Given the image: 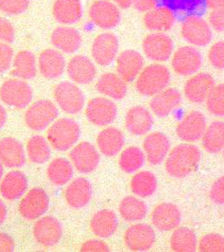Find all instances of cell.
<instances>
[{
	"label": "cell",
	"instance_id": "6da1fadb",
	"mask_svg": "<svg viewBox=\"0 0 224 252\" xmlns=\"http://www.w3.org/2000/svg\"><path fill=\"white\" fill-rule=\"evenodd\" d=\"M201 160V152L191 144H181L167 156L165 169L176 178H183L194 172Z\"/></svg>",
	"mask_w": 224,
	"mask_h": 252
},
{
	"label": "cell",
	"instance_id": "7a4b0ae2",
	"mask_svg": "<svg viewBox=\"0 0 224 252\" xmlns=\"http://www.w3.org/2000/svg\"><path fill=\"white\" fill-rule=\"evenodd\" d=\"M170 70L160 63H152L144 67L136 81V89L140 94L153 97L170 84Z\"/></svg>",
	"mask_w": 224,
	"mask_h": 252
},
{
	"label": "cell",
	"instance_id": "3957f363",
	"mask_svg": "<svg viewBox=\"0 0 224 252\" xmlns=\"http://www.w3.org/2000/svg\"><path fill=\"white\" fill-rule=\"evenodd\" d=\"M80 128L71 119H60L48 129L47 140L57 151L64 152L71 148L80 136Z\"/></svg>",
	"mask_w": 224,
	"mask_h": 252
},
{
	"label": "cell",
	"instance_id": "277c9868",
	"mask_svg": "<svg viewBox=\"0 0 224 252\" xmlns=\"http://www.w3.org/2000/svg\"><path fill=\"white\" fill-rule=\"evenodd\" d=\"M181 33L187 43L195 47L207 46L213 38L210 24L199 15L187 16L181 25Z\"/></svg>",
	"mask_w": 224,
	"mask_h": 252
},
{
	"label": "cell",
	"instance_id": "5b68a950",
	"mask_svg": "<svg viewBox=\"0 0 224 252\" xmlns=\"http://www.w3.org/2000/svg\"><path fill=\"white\" fill-rule=\"evenodd\" d=\"M143 51L147 58L154 63H164L173 55L174 42L164 32H152L143 40Z\"/></svg>",
	"mask_w": 224,
	"mask_h": 252
},
{
	"label": "cell",
	"instance_id": "8992f818",
	"mask_svg": "<svg viewBox=\"0 0 224 252\" xmlns=\"http://www.w3.org/2000/svg\"><path fill=\"white\" fill-rule=\"evenodd\" d=\"M33 97V92L28 83L18 79H9L0 88V99L3 103L16 109H24Z\"/></svg>",
	"mask_w": 224,
	"mask_h": 252
},
{
	"label": "cell",
	"instance_id": "52a82bcc",
	"mask_svg": "<svg viewBox=\"0 0 224 252\" xmlns=\"http://www.w3.org/2000/svg\"><path fill=\"white\" fill-rule=\"evenodd\" d=\"M201 65V52L194 46H181L173 53L171 66L174 72L180 76H192L198 72Z\"/></svg>",
	"mask_w": 224,
	"mask_h": 252
},
{
	"label": "cell",
	"instance_id": "ba28073f",
	"mask_svg": "<svg viewBox=\"0 0 224 252\" xmlns=\"http://www.w3.org/2000/svg\"><path fill=\"white\" fill-rule=\"evenodd\" d=\"M58 116V108L50 100L37 101L27 109L25 121L30 129L40 131L54 121Z\"/></svg>",
	"mask_w": 224,
	"mask_h": 252
},
{
	"label": "cell",
	"instance_id": "9c48e42d",
	"mask_svg": "<svg viewBox=\"0 0 224 252\" xmlns=\"http://www.w3.org/2000/svg\"><path fill=\"white\" fill-rule=\"evenodd\" d=\"M55 100L67 114L76 115L84 105V96L78 86L69 82L58 83L54 89Z\"/></svg>",
	"mask_w": 224,
	"mask_h": 252
},
{
	"label": "cell",
	"instance_id": "30bf717a",
	"mask_svg": "<svg viewBox=\"0 0 224 252\" xmlns=\"http://www.w3.org/2000/svg\"><path fill=\"white\" fill-rule=\"evenodd\" d=\"M207 129L205 115L199 111H191L185 116L176 128V134L181 141L193 143L201 140Z\"/></svg>",
	"mask_w": 224,
	"mask_h": 252
},
{
	"label": "cell",
	"instance_id": "8fae6325",
	"mask_svg": "<svg viewBox=\"0 0 224 252\" xmlns=\"http://www.w3.org/2000/svg\"><path fill=\"white\" fill-rule=\"evenodd\" d=\"M86 117L90 123L97 126H106L115 121L117 107L113 101L106 97L92 98L87 105Z\"/></svg>",
	"mask_w": 224,
	"mask_h": 252
},
{
	"label": "cell",
	"instance_id": "7c38bea8",
	"mask_svg": "<svg viewBox=\"0 0 224 252\" xmlns=\"http://www.w3.org/2000/svg\"><path fill=\"white\" fill-rule=\"evenodd\" d=\"M89 16L93 22L101 29L115 28L121 20V13L115 3L108 0H97L89 9Z\"/></svg>",
	"mask_w": 224,
	"mask_h": 252
},
{
	"label": "cell",
	"instance_id": "4fadbf2b",
	"mask_svg": "<svg viewBox=\"0 0 224 252\" xmlns=\"http://www.w3.org/2000/svg\"><path fill=\"white\" fill-rule=\"evenodd\" d=\"M154 229L147 223H137L129 227L124 235V241L132 252H146L155 243Z\"/></svg>",
	"mask_w": 224,
	"mask_h": 252
},
{
	"label": "cell",
	"instance_id": "5bb4252c",
	"mask_svg": "<svg viewBox=\"0 0 224 252\" xmlns=\"http://www.w3.org/2000/svg\"><path fill=\"white\" fill-rule=\"evenodd\" d=\"M48 206V195L43 189L36 188L29 191L21 200L19 211L24 219L34 220L43 215Z\"/></svg>",
	"mask_w": 224,
	"mask_h": 252
},
{
	"label": "cell",
	"instance_id": "9a60e30c",
	"mask_svg": "<svg viewBox=\"0 0 224 252\" xmlns=\"http://www.w3.org/2000/svg\"><path fill=\"white\" fill-rule=\"evenodd\" d=\"M118 48V39L113 33L107 32L99 34L93 42V58L100 66H109L116 58Z\"/></svg>",
	"mask_w": 224,
	"mask_h": 252
},
{
	"label": "cell",
	"instance_id": "2e32d148",
	"mask_svg": "<svg viewBox=\"0 0 224 252\" xmlns=\"http://www.w3.org/2000/svg\"><path fill=\"white\" fill-rule=\"evenodd\" d=\"M75 168L81 173H90L97 168L101 158L92 144L83 141L75 146L69 154Z\"/></svg>",
	"mask_w": 224,
	"mask_h": 252
},
{
	"label": "cell",
	"instance_id": "e0dca14e",
	"mask_svg": "<svg viewBox=\"0 0 224 252\" xmlns=\"http://www.w3.org/2000/svg\"><path fill=\"white\" fill-rule=\"evenodd\" d=\"M170 141L166 135L161 132H153L144 139L143 147L147 160L156 166L162 163L170 151Z\"/></svg>",
	"mask_w": 224,
	"mask_h": 252
},
{
	"label": "cell",
	"instance_id": "ac0fdd59",
	"mask_svg": "<svg viewBox=\"0 0 224 252\" xmlns=\"http://www.w3.org/2000/svg\"><path fill=\"white\" fill-rule=\"evenodd\" d=\"M63 229L60 222L51 216H45L35 223L33 235L36 241L45 247H52L60 241Z\"/></svg>",
	"mask_w": 224,
	"mask_h": 252
},
{
	"label": "cell",
	"instance_id": "d6986e66",
	"mask_svg": "<svg viewBox=\"0 0 224 252\" xmlns=\"http://www.w3.org/2000/svg\"><path fill=\"white\" fill-rule=\"evenodd\" d=\"M214 86L215 81L211 75L200 72L187 80L184 87L185 96L190 103H203Z\"/></svg>",
	"mask_w": 224,
	"mask_h": 252
},
{
	"label": "cell",
	"instance_id": "ffe728a7",
	"mask_svg": "<svg viewBox=\"0 0 224 252\" xmlns=\"http://www.w3.org/2000/svg\"><path fill=\"white\" fill-rule=\"evenodd\" d=\"M151 221L152 225L159 231L175 230L181 223V211L176 204L162 203L152 210Z\"/></svg>",
	"mask_w": 224,
	"mask_h": 252
},
{
	"label": "cell",
	"instance_id": "44dd1931",
	"mask_svg": "<svg viewBox=\"0 0 224 252\" xmlns=\"http://www.w3.org/2000/svg\"><path fill=\"white\" fill-rule=\"evenodd\" d=\"M144 59L139 52L126 50L116 59V72L126 83H132L144 69Z\"/></svg>",
	"mask_w": 224,
	"mask_h": 252
},
{
	"label": "cell",
	"instance_id": "7402d4cb",
	"mask_svg": "<svg viewBox=\"0 0 224 252\" xmlns=\"http://www.w3.org/2000/svg\"><path fill=\"white\" fill-rule=\"evenodd\" d=\"M176 22L175 12L164 5L156 6L155 8L146 12L144 24L147 29L152 32H169Z\"/></svg>",
	"mask_w": 224,
	"mask_h": 252
},
{
	"label": "cell",
	"instance_id": "603a6c76",
	"mask_svg": "<svg viewBox=\"0 0 224 252\" xmlns=\"http://www.w3.org/2000/svg\"><path fill=\"white\" fill-rule=\"evenodd\" d=\"M181 101L182 96L180 91L169 88L153 96L150 101V109L156 116L166 117L181 105Z\"/></svg>",
	"mask_w": 224,
	"mask_h": 252
},
{
	"label": "cell",
	"instance_id": "cb8c5ba5",
	"mask_svg": "<svg viewBox=\"0 0 224 252\" xmlns=\"http://www.w3.org/2000/svg\"><path fill=\"white\" fill-rule=\"evenodd\" d=\"M153 119L150 112L143 106H134L127 111L125 126L127 131L136 136L146 135L152 129Z\"/></svg>",
	"mask_w": 224,
	"mask_h": 252
},
{
	"label": "cell",
	"instance_id": "d4e9b609",
	"mask_svg": "<svg viewBox=\"0 0 224 252\" xmlns=\"http://www.w3.org/2000/svg\"><path fill=\"white\" fill-rule=\"evenodd\" d=\"M67 72L71 80L78 84H88L95 79L96 68L85 56L78 55L70 60Z\"/></svg>",
	"mask_w": 224,
	"mask_h": 252
},
{
	"label": "cell",
	"instance_id": "484cf974",
	"mask_svg": "<svg viewBox=\"0 0 224 252\" xmlns=\"http://www.w3.org/2000/svg\"><path fill=\"white\" fill-rule=\"evenodd\" d=\"M92 196V187L86 178H78L69 184L65 191V199L69 206L81 209L89 204Z\"/></svg>",
	"mask_w": 224,
	"mask_h": 252
},
{
	"label": "cell",
	"instance_id": "4316f807",
	"mask_svg": "<svg viewBox=\"0 0 224 252\" xmlns=\"http://www.w3.org/2000/svg\"><path fill=\"white\" fill-rule=\"evenodd\" d=\"M66 62L60 52L53 49H46L39 57L40 74L46 79H53L63 75Z\"/></svg>",
	"mask_w": 224,
	"mask_h": 252
},
{
	"label": "cell",
	"instance_id": "83f0119b",
	"mask_svg": "<svg viewBox=\"0 0 224 252\" xmlns=\"http://www.w3.org/2000/svg\"><path fill=\"white\" fill-rule=\"evenodd\" d=\"M0 161L9 168L23 166L26 156L22 144L14 138H3L0 141Z\"/></svg>",
	"mask_w": 224,
	"mask_h": 252
},
{
	"label": "cell",
	"instance_id": "f1b7e54d",
	"mask_svg": "<svg viewBox=\"0 0 224 252\" xmlns=\"http://www.w3.org/2000/svg\"><path fill=\"white\" fill-rule=\"evenodd\" d=\"M51 41L55 47L62 52L71 54L80 47L82 38L77 30L71 27L61 26L52 32Z\"/></svg>",
	"mask_w": 224,
	"mask_h": 252
},
{
	"label": "cell",
	"instance_id": "f546056e",
	"mask_svg": "<svg viewBox=\"0 0 224 252\" xmlns=\"http://www.w3.org/2000/svg\"><path fill=\"white\" fill-rule=\"evenodd\" d=\"M125 142L123 134L115 127L103 129L98 135L97 146L101 153L106 157H114L121 152Z\"/></svg>",
	"mask_w": 224,
	"mask_h": 252
},
{
	"label": "cell",
	"instance_id": "4dcf8cb0",
	"mask_svg": "<svg viewBox=\"0 0 224 252\" xmlns=\"http://www.w3.org/2000/svg\"><path fill=\"white\" fill-rule=\"evenodd\" d=\"M96 89L98 92L115 100H121L127 93L126 82L119 75L112 72L105 73L99 78Z\"/></svg>",
	"mask_w": 224,
	"mask_h": 252
},
{
	"label": "cell",
	"instance_id": "1f68e13d",
	"mask_svg": "<svg viewBox=\"0 0 224 252\" xmlns=\"http://www.w3.org/2000/svg\"><path fill=\"white\" fill-rule=\"evenodd\" d=\"M117 226V216L110 209L98 211L90 221L91 231L98 237H111L115 234Z\"/></svg>",
	"mask_w": 224,
	"mask_h": 252
},
{
	"label": "cell",
	"instance_id": "d6a6232c",
	"mask_svg": "<svg viewBox=\"0 0 224 252\" xmlns=\"http://www.w3.org/2000/svg\"><path fill=\"white\" fill-rule=\"evenodd\" d=\"M28 182L26 176L20 171H12L6 175L0 184V192L8 200H15L26 192Z\"/></svg>",
	"mask_w": 224,
	"mask_h": 252
},
{
	"label": "cell",
	"instance_id": "836d02e7",
	"mask_svg": "<svg viewBox=\"0 0 224 252\" xmlns=\"http://www.w3.org/2000/svg\"><path fill=\"white\" fill-rule=\"evenodd\" d=\"M52 13L55 19L64 25H72L82 17L80 0H56Z\"/></svg>",
	"mask_w": 224,
	"mask_h": 252
},
{
	"label": "cell",
	"instance_id": "e575fe53",
	"mask_svg": "<svg viewBox=\"0 0 224 252\" xmlns=\"http://www.w3.org/2000/svg\"><path fill=\"white\" fill-rule=\"evenodd\" d=\"M121 218L127 222H138L146 217L148 207L144 201L134 196H127L121 200L119 206Z\"/></svg>",
	"mask_w": 224,
	"mask_h": 252
},
{
	"label": "cell",
	"instance_id": "d590c367",
	"mask_svg": "<svg viewBox=\"0 0 224 252\" xmlns=\"http://www.w3.org/2000/svg\"><path fill=\"white\" fill-rule=\"evenodd\" d=\"M202 146L209 153H218L224 149V123L213 121L201 138Z\"/></svg>",
	"mask_w": 224,
	"mask_h": 252
},
{
	"label": "cell",
	"instance_id": "8d00e7d4",
	"mask_svg": "<svg viewBox=\"0 0 224 252\" xmlns=\"http://www.w3.org/2000/svg\"><path fill=\"white\" fill-rule=\"evenodd\" d=\"M158 187L155 175L149 171L138 172L132 177L131 190L140 198H149L154 194Z\"/></svg>",
	"mask_w": 224,
	"mask_h": 252
},
{
	"label": "cell",
	"instance_id": "74e56055",
	"mask_svg": "<svg viewBox=\"0 0 224 252\" xmlns=\"http://www.w3.org/2000/svg\"><path fill=\"white\" fill-rule=\"evenodd\" d=\"M170 247L174 252H195L197 248L195 233L187 227H177L170 237Z\"/></svg>",
	"mask_w": 224,
	"mask_h": 252
},
{
	"label": "cell",
	"instance_id": "f35d334b",
	"mask_svg": "<svg viewBox=\"0 0 224 252\" xmlns=\"http://www.w3.org/2000/svg\"><path fill=\"white\" fill-rule=\"evenodd\" d=\"M37 74L36 58L32 52L22 51L15 56L11 75L21 79H32Z\"/></svg>",
	"mask_w": 224,
	"mask_h": 252
},
{
	"label": "cell",
	"instance_id": "ab89813d",
	"mask_svg": "<svg viewBox=\"0 0 224 252\" xmlns=\"http://www.w3.org/2000/svg\"><path fill=\"white\" fill-rule=\"evenodd\" d=\"M46 173L52 184L63 186L71 180L74 169L72 165L65 158H56L49 164Z\"/></svg>",
	"mask_w": 224,
	"mask_h": 252
},
{
	"label": "cell",
	"instance_id": "60d3db41",
	"mask_svg": "<svg viewBox=\"0 0 224 252\" xmlns=\"http://www.w3.org/2000/svg\"><path fill=\"white\" fill-rule=\"evenodd\" d=\"M145 159V154L139 147L130 146L121 152L119 166L123 172L132 173L144 166Z\"/></svg>",
	"mask_w": 224,
	"mask_h": 252
},
{
	"label": "cell",
	"instance_id": "b9f144b4",
	"mask_svg": "<svg viewBox=\"0 0 224 252\" xmlns=\"http://www.w3.org/2000/svg\"><path fill=\"white\" fill-rule=\"evenodd\" d=\"M27 155L32 162L45 163L51 156V150L46 139L40 135L32 136L27 143Z\"/></svg>",
	"mask_w": 224,
	"mask_h": 252
},
{
	"label": "cell",
	"instance_id": "7bdbcfd3",
	"mask_svg": "<svg viewBox=\"0 0 224 252\" xmlns=\"http://www.w3.org/2000/svg\"><path fill=\"white\" fill-rule=\"evenodd\" d=\"M207 109L211 115L224 116V83L214 86L206 99Z\"/></svg>",
	"mask_w": 224,
	"mask_h": 252
},
{
	"label": "cell",
	"instance_id": "ee69618b",
	"mask_svg": "<svg viewBox=\"0 0 224 252\" xmlns=\"http://www.w3.org/2000/svg\"><path fill=\"white\" fill-rule=\"evenodd\" d=\"M164 6L169 7L173 11L191 13L202 7L205 0H157Z\"/></svg>",
	"mask_w": 224,
	"mask_h": 252
},
{
	"label": "cell",
	"instance_id": "f6af8a7d",
	"mask_svg": "<svg viewBox=\"0 0 224 252\" xmlns=\"http://www.w3.org/2000/svg\"><path fill=\"white\" fill-rule=\"evenodd\" d=\"M198 249L202 252H224V237L216 233L205 235L199 241Z\"/></svg>",
	"mask_w": 224,
	"mask_h": 252
},
{
	"label": "cell",
	"instance_id": "bcb514c9",
	"mask_svg": "<svg viewBox=\"0 0 224 252\" xmlns=\"http://www.w3.org/2000/svg\"><path fill=\"white\" fill-rule=\"evenodd\" d=\"M207 58L214 68L224 70V40L215 42L210 47Z\"/></svg>",
	"mask_w": 224,
	"mask_h": 252
},
{
	"label": "cell",
	"instance_id": "7dc6e473",
	"mask_svg": "<svg viewBox=\"0 0 224 252\" xmlns=\"http://www.w3.org/2000/svg\"><path fill=\"white\" fill-rule=\"evenodd\" d=\"M28 6L29 0H0V9L8 15L22 14Z\"/></svg>",
	"mask_w": 224,
	"mask_h": 252
},
{
	"label": "cell",
	"instance_id": "c3c4849f",
	"mask_svg": "<svg viewBox=\"0 0 224 252\" xmlns=\"http://www.w3.org/2000/svg\"><path fill=\"white\" fill-rule=\"evenodd\" d=\"M13 49L7 44L0 43V73L7 71L13 61Z\"/></svg>",
	"mask_w": 224,
	"mask_h": 252
},
{
	"label": "cell",
	"instance_id": "681fc988",
	"mask_svg": "<svg viewBox=\"0 0 224 252\" xmlns=\"http://www.w3.org/2000/svg\"><path fill=\"white\" fill-rule=\"evenodd\" d=\"M210 198L215 204H224V176L214 182L210 190Z\"/></svg>",
	"mask_w": 224,
	"mask_h": 252
},
{
	"label": "cell",
	"instance_id": "f907efd6",
	"mask_svg": "<svg viewBox=\"0 0 224 252\" xmlns=\"http://www.w3.org/2000/svg\"><path fill=\"white\" fill-rule=\"evenodd\" d=\"M209 24L216 32H224V7L213 9L209 15Z\"/></svg>",
	"mask_w": 224,
	"mask_h": 252
},
{
	"label": "cell",
	"instance_id": "816d5d0a",
	"mask_svg": "<svg viewBox=\"0 0 224 252\" xmlns=\"http://www.w3.org/2000/svg\"><path fill=\"white\" fill-rule=\"evenodd\" d=\"M15 40V29L11 23L3 18H0V40L12 43Z\"/></svg>",
	"mask_w": 224,
	"mask_h": 252
},
{
	"label": "cell",
	"instance_id": "f5cc1de1",
	"mask_svg": "<svg viewBox=\"0 0 224 252\" xmlns=\"http://www.w3.org/2000/svg\"><path fill=\"white\" fill-rule=\"evenodd\" d=\"M81 252H110V248L107 244L104 241H98V240H90L85 241L82 245L80 248Z\"/></svg>",
	"mask_w": 224,
	"mask_h": 252
},
{
	"label": "cell",
	"instance_id": "db71d44e",
	"mask_svg": "<svg viewBox=\"0 0 224 252\" xmlns=\"http://www.w3.org/2000/svg\"><path fill=\"white\" fill-rule=\"evenodd\" d=\"M157 3V0H132V5L134 6V8L138 11L146 13L155 8Z\"/></svg>",
	"mask_w": 224,
	"mask_h": 252
},
{
	"label": "cell",
	"instance_id": "11a10c76",
	"mask_svg": "<svg viewBox=\"0 0 224 252\" xmlns=\"http://www.w3.org/2000/svg\"><path fill=\"white\" fill-rule=\"evenodd\" d=\"M15 250V242L9 235L0 233V252H11Z\"/></svg>",
	"mask_w": 224,
	"mask_h": 252
},
{
	"label": "cell",
	"instance_id": "9f6ffc18",
	"mask_svg": "<svg viewBox=\"0 0 224 252\" xmlns=\"http://www.w3.org/2000/svg\"><path fill=\"white\" fill-rule=\"evenodd\" d=\"M205 3L209 9H214L224 7V0H205Z\"/></svg>",
	"mask_w": 224,
	"mask_h": 252
},
{
	"label": "cell",
	"instance_id": "6f0895ef",
	"mask_svg": "<svg viewBox=\"0 0 224 252\" xmlns=\"http://www.w3.org/2000/svg\"><path fill=\"white\" fill-rule=\"evenodd\" d=\"M112 1L116 3L121 9H128L132 3V0H112Z\"/></svg>",
	"mask_w": 224,
	"mask_h": 252
},
{
	"label": "cell",
	"instance_id": "680465c9",
	"mask_svg": "<svg viewBox=\"0 0 224 252\" xmlns=\"http://www.w3.org/2000/svg\"><path fill=\"white\" fill-rule=\"evenodd\" d=\"M7 216V209L2 201L0 200V225L4 222Z\"/></svg>",
	"mask_w": 224,
	"mask_h": 252
},
{
	"label": "cell",
	"instance_id": "91938a15",
	"mask_svg": "<svg viewBox=\"0 0 224 252\" xmlns=\"http://www.w3.org/2000/svg\"><path fill=\"white\" fill-rule=\"evenodd\" d=\"M6 120H7V114L5 109H3L2 105H0V129L4 126Z\"/></svg>",
	"mask_w": 224,
	"mask_h": 252
},
{
	"label": "cell",
	"instance_id": "94428289",
	"mask_svg": "<svg viewBox=\"0 0 224 252\" xmlns=\"http://www.w3.org/2000/svg\"><path fill=\"white\" fill-rule=\"evenodd\" d=\"M2 175H3V166H2V162L0 161V179L2 178Z\"/></svg>",
	"mask_w": 224,
	"mask_h": 252
}]
</instances>
